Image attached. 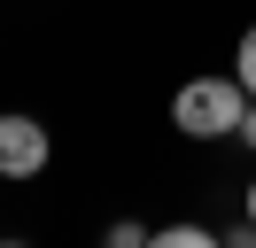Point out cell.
Listing matches in <instances>:
<instances>
[{"label":"cell","instance_id":"cell-7","mask_svg":"<svg viewBox=\"0 0 256 248\" xmlns=\"http://www.w3.org/2000/svg\"><path fill=\"white\" fill-rule=\"evenodd\" d=\"M240 202H248V217H256V178H248V194H240Z\"/></svg>","mask_w":256,"mask_h":248},{"label":"cell","instance_id":"cell-3","mask_svg":"<svg viewBox=\"0 0 256 248\" xmlns=\"http://www.w3.org/2000/svg\"><path fill=\"white\" fill-rule=\"evenodd\" d=\"M233 78L248 86V101H256V24L240 31V54H233Z\"/></svg>","mask_w":256,"mask_h":248},{"label":"cell","instance_id":"cell-4","mask_svg":"<svg viewBox=\"0 0 256 248\" xmlns=\"http://www.w3.org/2000/svg\"><path fill=\"white\" fill-rule=\"evenodd\" d=\"M156 240H163V248H210V225H163Z\"/></svg>","mask_w":256,"mask_h":248},{"label":"cell","instance_id":"cell-5","mask_svg":"<svg viewBox=\"0 0 256 248\" xmlns=\"http://www.w3.org/2000/svg\"><path fill=\"white\" fill-rule=\"evenodd\" d=\"M140 240H156L140 217H116V225H109V248H140Z\"/></svg>","mask_w":256,"mask_h":248},{"label":"cell","instance_id":"cell-2","mask_svg":"<svg viewBox=\"0 0 256 248\" xmlns=\"http://www.w3.org/2000/svg\"><path fill=\"white\" fill-rule=\"evenodd\" d=\"M47 155H54V140H47V124H39V116H0V178H8V186L39 178Z\"/></svg>","mask_w":256,"mask_h":248},{"label":"cell","instance_id":"cell-6","mask_svg":"<svg viewBox=\"0 0 256 248\" xmlns=\"http://www.w3.org/2000/svg\"><path fill=\"white\" fill-rule=\"evenodd\" d=\"M240 148L256 155V101H248V116H240Z\"/></svg>","mask_w":256,"mask_h":248},{"label":"cell","instance_id":"cell-1","mask_svg":"<svg viewBox=\"0 0 256 248\" xmlns=\"http://www.w3.org/2000/svg\"><path fill=\"white\" fill-rule=\"evenodd\" d=\"M240 116H248V86L233 70L225 78H186L171 93V124L186 140H240Z\"/></svg>","mask_w":256,"mask_h":248}]
</instances>
